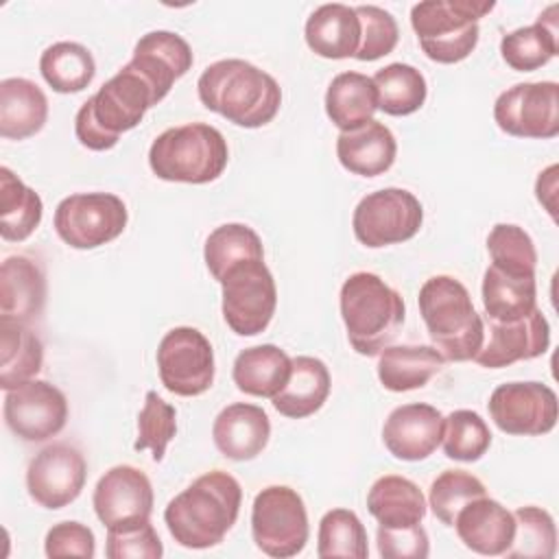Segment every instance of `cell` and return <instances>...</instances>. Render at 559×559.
Here are the masks:
<instances>
[{
    "mask_svg": "<svg viewBox=\"0 0 559 559\" xmlns=\"http://www.w3.org/2000/svg\"><path fill=\"white\" fill-rule=\"evenodd\" d=\"M293 358L277 345H255L242 349L231 369L238 391L253 397H275L288 382Z\"/></svg>",
    "mask_w": 559,
    "mask_h": 559,
    "instance_id": "f1b7e54d",
    "label": "cell"
},
{
    "mask_svg": "<svg viewBox=\"0 0 559 559\" xmlns=\"http://www.w3.org/2000/svg\"><path fill=\"white\" fill-rule=\"evenodd\" d=\"M229 148L223 133L205 122L170 127L148 151L151 170L164 181L210 183L227 168Z\"/></svg>",
    "mask_w": 559,
    "mask_h": 559,
    "instance_id": "8992f818",
    "label": "cell"
},
{
    "mask_svg": "<svg viewBox=\"0 0 559 559\" xmlns=\"http://www.w3.org/2000/svg\"><path fill=\"white\" fill-rule=\"evenodd\" d=\"M555 192H557V166H548L544 173H539L535 183L537 201L544 205V210L555 216Z\"/></svg>",
    "mask_w": 559,
    "mask_h": 559,
    "instance_id": "681fc988",
    "label": "cell"
},
{
    "mask_svg": "<svg viewBox=\"0 0 559 559\" xmlns=\"http://www.w3.org/2000/svg\"><path fill=\"white\" fill-rule=\"evenodd\" d=\"M371 81L378 92V109L389 116H411L426 103L428 85L415 66L389 63Z\"/></svg>",
    "mask_w": 559,
    "mask_h": 559,
    "instance_id": "74e56055",
    "label": "cell"
},
{
    "mask_svg": "<svg viewBox=\"0 0 559 559\" xmlns=\"http://www.w3.org/2000/svg\"><path fill=\"white\" fill-rule=\"evenodd\" d=\"M39 72L55 92L76 94L92 83L96 74V61L90 48L83 44L57 41L41 52Z\"/></svg>",
    "mask_w": 559,
    "mask_h": 559,
    "instance_id": "8d00e7d4",
    "label": "cell"
},
{
    "mask_svg": "<svg viewBox=\"0 0 559 559\" xmlns=\"http://www.w3.org/2000/svg\"><path fill=\"white\" fill-rule=\"evenodd\" d=\"M443 452L452 461L474 463L491 445V430L487 421L467 408H459L443 417Z\"/></svg>",
    "mask_w": 559,
    "mask_h": 559,
    "instance_id": "60d3db41",
    "label": "cell"
},
{
    "mask_svg": "<svg viewBox=\"0 0 559 559\" xmlns=\"http://www.w3.org/2000/svg\"><path fill=\"white\" fill-rule=\"evenodd\" d=\"M271 437L269 415L247 402L225 406L212 426L216 450L231 461H251L266 448Z\"/></svg>",
    "mask_w": 559,
    "mask_h": 559,
    "instance_id": "603a6c76",
    "label": "cell"
},
{
    "mask_svg": "<svg viewBox=\"0 0 559 559\" xmlns=\"http://www.w3.org/2000/svg\"><path fill=\"white\" fill-rule=\"evenodd\" d=\"M203 260L210 275L221 284L231 269L251 260H264V247L249 225L225 223L207 236Z\"/></svg>",
    "mask_w": 559,
    "mask_h": 559,
    "instance_id": "d590c367",
    "label": "cell"
},
{
    "mask_svg": "<svg viewBox=\"0 0 559 559\" xmlns=\"http://www.w3.org/2000/svg\"><path fill=\"white\" fill-rule=\"evenodd\" d=\"M557 4H550L535 24L507 33L500 41L504 63L518 72H533L559 55Z\"/></svg>",
    "mask_w": 559,
    "mask_h": 559,
    "instance_id": "4316f807",
    "label": "cell"
},
{
    "mask_svg": "<svg viewBox=\"0 0 559 559\" xmlns=\"http://www.w3.org/2000/svg\"><path fill=\"white\" fill-rule=\"evenodd\" d=\"M338 304L349 345L360 356H378L404 325L402 295L376 273L349 275L341 286Z\"/></svg>",
    "mask_w": 559,
    "mask_h": 559,
    "instance_id": "277c9868",
    "label": "cell"
},
{
    "mask_svg": "<svg viewBox=\"0 0 559 559\" xmlns=\"http://www.w3.org/2000/svg\"><path fill=\"white\" fill-rule=\"evenodd\" d=\"M4 424L22 441L37 443L59 435L68 421V400L46 380H28L4 391Z\"/></svg>",
    "mask_w": 559,
    "mask_h": 559,
    "instance_id": "5bb4252c",
    "label": "cell"
},
{
    "mask_svg": "<svg viewBox=\"0 0 559 559\" xmlns=\"http://www.w3.org/2000/svg\"><path fill=\"white\" fill-rule=\"evenodd\" d=\"M157 105L153 87L129 63L90 96L74 116L76 140L90 151H109Z\"/></svg>",
    "mask_w": 559,
    "mask_h": 559,
    "instance_id": "3957f363",
    "label": "cell"
},
{
    "mask_svg": "<svg viewBox=\"0 0 559 559\" xmlns=\"http://www.w3.org/2000/svg\"><path fill=\"white\" fill-rule=\"evenodd\" d=\"M443 415L430 404H404L389 413L382 426L386 450L400 461H424L441 443Z\"/></svg>",
    "mask_w": 559,
    "mask_h": 559,
    "instance_id": "d6986e66",
    "label": "cell"
},
{
    "mask_svg": "<svg viewBox=\"0 0 559 559\" xmlns=\"http://www.w3.org/2000/svg\"><path fill=\"white\" fill-rule=\"evenodd\" d=\"M129 221L127 205L111 192L66 197L55 210V231L72 249H96L116 240Z\"/></svg>",
    "mask_w": 559,
    "mask_h": 559,
    "instance_id": "9c48e42d",
    "label": "cell"
},
{
    "mask_svg": "<svg viewBox=\"0 0 559 559\" xmlns=\"http://www.w3.org/2000/svg\"><path fill=\"white\" fill-rule=\"evenodd\" d=\"M480 290L489 321H515L537 308L535 275H513L489 264Z\"/></svg>",
    "mask_w": 559,
    "mask_h": 559,
    "instance_id": "836d02e7",
    "label": "cell"
},
{
    "mask_svg": "<svg viewBox=\"0 0 559 559\" xmlns=\"http://www.w3.org/2000/svg\"><path fill=\"white\" fill-rule=\"evenodd\" d=\"M317 555L321 559L330 557H352L367 559V531L360 518L349 509H332L319 522Z\"/></svg>",
    "mask_w": 559,
    "mask_h": 559,
    "instance_id": "ab89813d",
    "label": "cell"
},
{
    "mask_svg": "<svg viewBox=\"0 0 559 559\" xmlns=\"http://www.w3.org/2000/svg\"><path fill=\"white\" fill-rule=\"evenodd\" d=\"M44 550L50 559H57V557L92 559L96 552V539L92 528L81 522H59L46 533Z\"/></svg>",
    "mask_w": 559,
    "mask_h": 559,
    "instance_id": "c3c4849f",
    "label": "cell"
},
{
    "mask_svg": "<svg viewBox=\"0 0 559 559\" xmlns=\"http://www.w3.org/2000/svg\"><path fill=\"white\" fill-rule=\"evenodd\" d=\"M417 301L432 347L452 362L474 360L485 343V328L469 290L452 275H435L421 284Z\"/></svg>",
    "mask_w": 559,
    "mask_h": 559,
    "instance_id": "5b68a950",
    "label": "cell"
},
{
    "mask_svg": "<svg viewBox=\"0 0 559 559\" xmlns=\"http://www.w3.org/2000/svg\"><path fill=\"white\" fill-rule=\"evenodd\" d=\"M395 155L397 142L393 131L373 118L360 127L341 131L336 138V157L352 175L378 177L393 166Z\"/></svg>",
    "mask_w": 559,
    "mask_h": 559,
    "instance_id": "cb8c5ba5",
    "label": "cell"
},
{
    "mask_svg": "<svg viewBox=\"0 0 559 559\" xmlns=\"http://www.w3.org/2000/svg\"><path fill=\"white\" fill-rule=\"evenodd\" d=\"M491 266L513 275H535L537 251L533 238L511 223H498L487 236Z\"/></svg>",
    "mask_w": 559,
    "mask_h": 559,
    "instance_id": "b9f144b4",
    "label": "cell"
},
{
    "mask_svg": "<svg viewBox=\"0 0 559 559\" xmlns=\"http://www.w3.org/2000/svg\"><path fill=\"white\" fill-rule=\"evenodd\" d=\"M197 92L210 111L245 129L269 124L282 105L277 81L245 59L210 63L197 81Z\"/></svg>",
    "mask_w": 559,
    "mask_h": 559,
    "instance_id": "7a4b0ae2",
    "label": "cell"
},
{
    "mask_svg": "<svg viewBox=\"0 0 559 559\" xmlns=\"http://www.w3.org/2000/svg\"><path fill=\"white\" fill-rule=\"evenodd\" d=\"M378 111V92L371 76L360 72L336 74L325 92V114L341 131L371 120Z\"/></svg>",
    "mask_w": 559,
    "mask_h": 559,
    "instance_id": "d6a6232c",
    "label": "cell"
},
{
    "mask_svg": "<svg viewBox=\"0 0 559 559\" xmlns=\"http://www.w3.org/2000/svg\"><path fill=\"white\" fill-rule=\"evenodd\" d=\"M107 559H159L164 555L162 539L148 520H133L107 528Z\"/></svg>",
    "mask_w": 559,
    "mask_h": 559,
    "instance_id": "f6af8a7d",
    "label": "cell"
},
{
    "mask_svg": "<svg viewBox=\"0 0 559 559\" xmlns=\"http://www.w3.org/2000/svg\"><path fill=\"white\" fill-rule=\"evenodd\" d=\"M493 424L518 437L546 435L557 424V393L544 382H504L489 397Z\"/></svg>",
    "mask_w": 559,
    "mask_h": 559,
    "instance_id": "9a60e30c",
    "label": "cell"
},
{
    "mask_svg": "<svg viewBox=\"0 0 559 559\" xmlns=\"http://www.w3.org/2000/svg\"><path fill=\"white\" fill-rule=\"evenodd\" d=\"M376 542L378 552L384 559H426L430 552L428 533L421 524L402 528L378 524Z\"/></svg>",
    "mask_w": 559,
    "mask_h": 559,
    "instance_id": "7dc6e473",
    "label": "cell"
},
{
    "mask_svg": "<svg viewBox=\"0 0 559 559\" xmlns=\"http://www.w3.org/2000/svg\"><path fill=\"white\" fill-rule=\"evenodd\" d=\"M424 223L419 199L404 188H382L362 197L354 210L352 227L360 245L380 249L411 240Z\"/></svg>",
    "mask_w": 559,
    "mask_h": 559,
    "instance_id": "30bf717a",
    "label": "cell"
},
{
    "mask_svg": "<svg viewBox=\"0 0 559 559\" xmlns=\"http://www.w3.org/2000/svg\"><path fill=\"white\" fill-rule=\"evenodd\" d=\"M493 120L513 138H555L559 133V85L555 81L515 83L496 98Z\"/></svg>",
    "mask_w": 559,
    "mask_h": 559,
    "instance_id": "4fadbf2b",
    "label": "cell"
},
{
    "mask_svg": "<svg viewBox=\"0 0 559 559\" xmlns=\"http://www.w3.org/2000/svg\"><path fill=\"white\" fill-rule=\"evenodd\" d=\"M487 496L485 485L469 472L463 469H445L441 472L428 491V507L432 515L445 526L454 524L456 513L474 498Z\"/></svg>",
    "mask_w": 559,
    "mask_h": 559,
    "instance_id": "7bdbcfd3",
    "label": "cell"
},
{
    "mask_svg": "<svg viewBox=\"0 0 559 559\" xmlns=\"http://www.w3.org/2000/svg\"><path fill=\"white\" fill-rule=\"evenodd\" d=\"M190 44L173 31H151L140 37L129 66L153 87L157 103L170 92L173 83L192 68Z\"/></svg>",
    "mask_w": 559,
    "mask_h": 559,
    "instance_id": "ffe728a7",
    "label": "cell"
},
{
    "mask_svg": "<svg viewBox=\"0 0 559 559\" xmlns=\"http://www.w3.org/2000/svg\"><path fill=\"white\" fill-rule=\"evenodd\" d=\"M330 386L332 380L323 360L314 356H297L293 358L288 382L273 397V406L284 417L304 419L325 404Z\"/></svg>",
    "mask_w": 559,
    "mask_h": 559,
    "instance_id": "83f0119b",
    "label": "cell"
},
{
    "mask_svg": "<svg viewBox=\"0 0 559 559\" xmlns=\"http://www.w3.org/2000/svg\"><path fill=\"white\" fill-rule=\"evenodd\" d=\"M240 504V483L223 469H212L166 504L164 522L179 546L203 550L225 539L238 520Z\"/></svg>",
    "mask_w": 559,
    "mask_h": 559,
    "instance_id": "6da1fadb",
    "label": "cell"
},
{
    "mask_svg": "<svg viewBox=\"0 0 559 559\" xmlns=\"http://www.w3.org/2000/svg\"><path fill=\"white\" fill-rule=\"evenodd\" d=\"M41 197L11 168H0V236L7 242L26 240L41 223Z\"/></svg>",
    "mask_w": 559,
    "mask_h": 559,
    "instance_id": "e575fe53",
    "label": "cell"
},
{
    "mask_svg": "<svg viewBox=\"0 0 559 559\" xmlns=\"http://www.w3.org/2000/svg\"><path fill=\"white\" fill-rule=\"evenodd\" d=\"M177 432V411L168 402H164L155 391H148L144 397V406L138 415V439L133 448L151 450L153 461L159 463L166 454L168 443Z\"/></svg>",
    "mask_w": 559,
    "mask_h": 559,
    "instance_id": "ee69618b",
    "label": "cell"
},
{
    "mask_svg": "<svg viewBox=\"0 0 559 559\" xmlns=\"http://www.w3.org/2000/svg\"><path fill=\"white\" fill-rule=\"evenodd\" d=\"M426 507L421 489L397 474L380 476L367 493V509L382 526L402 528L421 524Z\"/></svg>",
    "mask_w": 559,
    "mask_h": 559,
    "instance_id": "4dcf8cb0",
    "label": "cell"
},
{
    "mask_svg": "<svg viewBox=\"0 0 559 559\" xmlns=\"http://www.w3.org/2000/svg\"><path fill=\"white\" fill-rule=\"evenodd\" d=\"M515 533L511 546L504 550L509 559H550L557 552L555 520L546 509L520 507L513 513Z\"/></svg>",
    "mask_w": 559,
    "mask_h": 559,
    "instance_id": "f35d334b",
    "label": "cell"
},
{
    "mask_svg": "<svg viewBox=\"0 0 559 559\" xmlns=\"http://www.w3.org/2000/svg\"><path fill=\"white\" fill-rule=\"evenodd\" d=\"M354 9L360 20V46L354 57L358 61H376L393 52L400 39L395 17L376 4H358Z\"/></svg>",
    "mask_w": 559,
    "mask_h": 559,
    "instance_id": "bcb514c9",
    "label": "cell"
},
{
    "mask_svg": "<svg viewBox=\"0 0 559 559\" xmlns=\"http://www.w3.org/2000/svg\"><path fill=\"white\" fill-rule=\"evenodd\" d=\"M44 266L24 253L9 255L0 266V319L31 323L46 306Z\"/></svg>",
    "mask_w": 559,
    "mask_h": 559,
    "instance_id": "44dd1931",
    "label": "cell"
},
{
    "mask_svg": "<svg viewBox=\"0 0 559 559\" xmlns=\"http://www.w3.org/2000/svg\"><path fill=\"white\" fill-rule=\"evenodd\" d=\"M92 504L96 518L107 528L133 520H148L153 513L151 480L133 465H116L96 483Z\"/></svg>",
    "mask_w": 559,
    "mask_h": 559,
    "instance_id": "e0dca14e",
    "label": "cell"
},
{
    "mask_svg": "<svg viewBox=\"0 0 559 559\" xmlns=\"http://www.w3.org/2000/svg\"><path fill=\"white\" fill-rule=\"evenodd\" d=\"M308 48L325 59L354 57L360 46V20L354 7L330 2L317 7L306 20Z\"/></svg>",
    "mask_w": 559,
    "mask_h": 559,
    "instance_id": "d4e9b609",
    "label": "cell"
},
{
    "mask_svg": "<svg viewBox=\"0 0 559 559\" xmlns=\"http://www.w3.org/2000/svg\"><path fill=\"white\" fill-rule=\"evenodd\" d=\"M452 526L456 528V535L465 548L485 557L504 555L515 533L513 513L487 496L469 500L456 513Z\"/></svg>",
    "mask_w": 559,
    "mask_h": 559,
    "instance_id": "7402d4cb",
    "label": "cell"
},
{
    "mask_svg": "<svg viewBox=\"0 0 559 559\" xmlns=\"http://www.w3.org/2000/svg\"><path fill=\"white\" fill-rule=\"evenodd\" d=\"M48 118V98L31 79L13 76L0 81V135L26 140L39 133Z\"/></svg>",
    "mask_w": 559,
    "mask_h": 559,
    "instance_id": "484cf974",
    "label": "cell"
},
{
    "mask_svg": "<svg viewBox=\"0 0 559 559\" xmlns=\"http://www.w3.org/2000/svg\"><path fill=\"white\" fill-rule=\"evenodd\" d=\"M308 511L301 496L286 485L264 487L251 507L255 546L277 559L295 557L308 542Z\"/></svg>",
    "mask_w": 559,
    "mask_h": 559,
    "instance_id": "ba28073f",
    "label": "cell"
},
{
    "mask_svg": "<svg viewBox=\"0 0 559 559\" xmlns=\"http://www.w3.org/2000/svg\"><path fill=\"white\" fill-rule=\"evenodd\" d=\"M223 286V319L238 336L264 332L277 308L275 280L264 260H251L231 269Z\"/></svg>",
    "mask_w": 559,
    "mask_h": 559,
    "instance_id": "8fae6325",
    "label": "cell"
},
{
    "mask_svg": "<svg viewBox=\"0 0 559 559\" xmlns=\"http://www.w3.org/2000/svg\"><path fill=\"white\" fill-rule=\"evenodd\" d=\"M87 463L70 443H50L39 450L26 469L28 496L44 509H63L74 502L85 485Z\"/></svg>",
    "mask_w": 559,
    "mask_h": 559,
    "instance_id": "2e32d148",
    "label": "cell"
},
{
    "mask_svg": "<svg viewBox=\"0 0 559 559\" xmlns=\"http://www.w3.org/2000/svg\"><path fill=\"white\" fill-rule=\"evenodd\" d=\"M445 358L432 345H389L378 358V378L384 389L404 393L421 389L443 369Z\"/></svg>",
    "mask_w": 559,
    "mask_h": 559,
    "instance_id": "f546056e",
    "label": "cell"
},
{
    "mask_svg": "<svg viewBox=\"0 0 559 559\" xmlns=\"http://www.w3.org/2000/svg\"><path fill=\"white\" fill-rule=\"evenodd\" d=\"M493 7L491 0H426L411 9V26L430 61L459 63L476 48L478 20Z\"/></svg>",
    "mask_w": 559,
    "mask_h": 559,
    "instance_id": "52a82bcc",
    "label": "cell"
},
{
    "mask_svg": "<svg viewBox=\"0 0 559 559\" xmlns=\"http://www.w3.org/2000/svg\"><path fill=\"white\" fill-rule=\"evenodd\" d=\"M162 384L181 397H197L214 382V349L203 332L190 325L168 330L157 345Z\"/></svg>",
    "mask_w": 559,
    "mask_h": 559,
    "instance_id": "7c38bea8",
    "label": "cell"
},
{
    "mask_svg": "<svg viewBox=\"0 0 559 559\" xmlns=\"http://www.w3.org/2000/svg\"><path fill=\"white\" fill-rule=\"evenodd\" d=\"M550 345V328L539 308L515 321H489V338L474 360L487 369L509 367L542 356Z\"/></svg>",
    "mask_w": 559,
    "mask_h": 559,
    "instance_id": "ac0fdd59",
    "label": "cell"
},
{
    "mask_svg": "<svg viewBox=\"0 0 559 559\" xmlns=\"http://www.w3.org/2000/svg\"><path fill=\"white\" fill-rule=\"evenodd\" d=\"M44 362L39 336L20 321L0 319V389L11 391L33 380Z\"/></svg>",
    "mask_w": 559,
    "mask_h": 559,
    "instance_id": "1f68e13d",
    "label": "cell"
}]
</instances>
